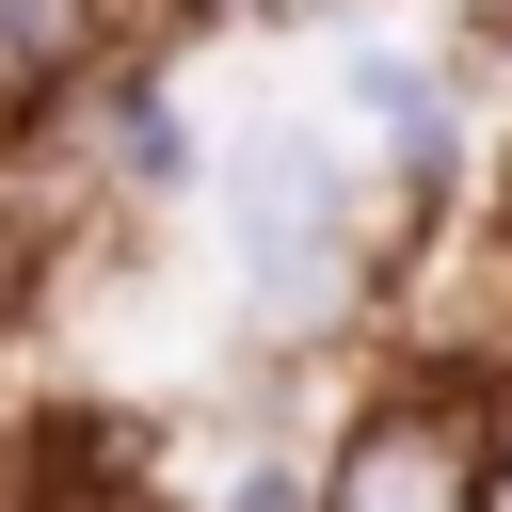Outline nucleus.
<instances>
[{
    "instance_id": "1",
    "label": "nucleus",
    "mask_w": 512,
    "mask_h": 512,
    "mask_svg": "<svg viewBox=\"0 0 512 512\" xmlns=\"http://www.w3.org/2000/svg\"><path fill=\"white\" fill-rule=\"evenodd\" d=\"M208 240H224V288H240L256 368H304V352H352L384 320V272L416 240V192L384 176V144L352 112H256L208 160Z\"/></svg>"
},
{
    "instance_id": "2",
    "label": "nucleus",
    "mask_w": 512,
    "mask_h": 512,
    "mask_svg": "<svg viewBox=\"0 0 512 512\" xmlns=\"http://www.w3.org/2000/svg\"><path fill=\"white\" fill-rule=\"evenodd\" d=\"M320 512H512V384L384 352L320 432Z\"/></svg>"
},
{
    "instance_id": "3",
    "label": "nucleus",
    "mask_w": 512,
    "mask_h": 512,
    "mask_svg": "<svg viewBox=\"0 0 512 512\" xmlns=\"http://www.w3.org/2000/svg\"><path fill=\"white\" fill-rule=\"evenodd\" d=\"M464 48H416V32H336V112L384 144V176L416 192V208H448L464 176H480V144H464Z\"/></svg>"
},
{
    "instance_id": "4",
    "label": "nucleus",
    "mask_w": 512,
    "mask_h": 512,
    "mask_svg": "<svg viewBox=\"0 0 512 512\" xmlns=\"http://www.w3.org/2000/svg\"><path fill=\"white\" fill-rule=\"evenodd\" d=\"M128 32H144L128 0H0V48H16L32 80H80V64H96V48H128Z\"/></svg>"
},
{
    "instance_id": "5",
    "label": "nucleus",
    "mask_w": 512,
    "mask_h": 512,
    "mask_svg": "<svg viewBox=\"0 0 512 512\" xmlns=\"http://www.w3.org/2000/svg\"><path fill=\"white\" fill-rule=\"evenodd\" d=\"M448 48H464V80H480V96H512V0H464V32H448Z\"/></svg>"
},
{
    "instance_id": "6",
    "label": "nucleus",
    "mask_w": 512,
    "mask_h": 512,
    "mask_svg": "<svg viewBox=\"0 0 512 512\" xmlns=\"http://www.w3.org/2000/svg\"><path fill=\"white\" fill-rule=\"evenodd\" d=\"M32 112H48V80H32L16 48H0V176H16V144H32Z\"/></svg>"
},
{
    "instance_id": "7",
    "label": "nucleus",
    "mask_w": 512,
    "mask_h": 512,
    "mask_svg": "<svg viewBox=\"0 0 512 512\" xmlns=\"http://www.w3.org/2000/svg\"><path fill=\"white\" fill-rule=\"evenodd\" d=\"M128 16H144V32H192V0H128Z\"/></svg>"
},
{
    "instance_id": "8",
    "label": "nucleus",
    "mask_w": 512,
    "mask_h": 512,
    "mask_svg": "<svg viewBox=\"0 0 512 512\" xmlns=\"http://www.w3.org/2000/svg\"><path fill=\"white\" fill-rule=\"evenodd\" d=\"M16 272H32V256H16V224H0V320H16Z\"/></svg>"
}]
</instances>
